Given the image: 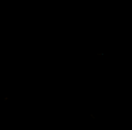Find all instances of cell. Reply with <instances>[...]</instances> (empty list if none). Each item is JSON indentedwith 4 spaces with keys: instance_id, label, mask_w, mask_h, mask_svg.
I'll use <instances>...</instances> for the list:
<instances>
[]
</instances>
